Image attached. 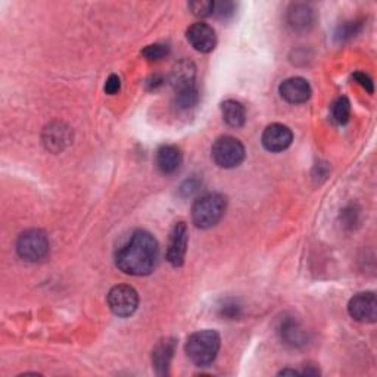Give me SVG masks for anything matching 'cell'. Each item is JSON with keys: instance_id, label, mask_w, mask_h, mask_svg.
<instances>
[{"instance_id": "1", "label": "cell", "mask_w": 377, "mask_h": 377, "mask_svg": "<svg viewBox=\"0 0 377 377\" xmlns=\"http://www.w3.org/2000/svg\"><path fill=\"white\" fill-rule=\"evenodd\" d=\"M159 255L157 239L146 230H137L117 252V267L130 276H147L154 271Z\"/></svg>"}, {"instance_id": "2", "label": "cell", "mask_w": 377, "mask_h": 377, "mask_svg": "<svg viewBox=\"0 0 377 377\" xmlns=\"http://www.w3.org/2000/svg\"><path fill=\"white\" fill-rule=\"evenodd\" d=\"M221 347V337L215 330H201L188 336L186 342V354L191 361L199 367H206L218 355Z\"/></svg>"}, {"instance_id": "3", "label": "cell", "mask_w": 377, "mask_h": 377, "mask_svg": "<svg viewBox=\"0 0 377 377\" xmlns=\"http://www.w3.org/2000/svg\"><path fill=\"white\" fill-rule=\"evenodd\" d=\"M227 210V199L221 193H205L192 206V220L196 227L210 229L221 221Z\"/></svg>"}, {"instance_id": "4", "label": "cell", "mask_w": 377, "mask_h": 377, "mask_svg": "<svg viewBox=\"0 0 377 377\" xmlns=\"http://www.w3.org/2000/svg\"><path fill=\"white\" fill-rule=\"evenodd\" d=\"M211 155L218 167L235 168L244 159V146L233 136H221L214 142Z\"/></svg>"}, {"instance_id": "5", "label": "cell", "mask_w": 377, "mask_h": 377, "mask_svg": "<svg viewBox=\"0 0 377 377\" xmlns=\"http://www.w3.org/2000/svg\"><path fill=\"white\" fill-rule=\"evenodd\" d=\"M16 251L23 259L35 262L43 259L49 252V239L42 230L24 232L16 242Z\"/></svg>"}, {"instance_id": "6", "label": "cell", "mask_w": 377, "mask_h": 377, "mask_svg": "<svg viewBox=\"0 0 377 377\" xmlns=\"http://www.w3.org/2000/svg\"><path fill=\"white\" fill-rule=\"evenodd\" d=\"M108 305L116 315L130 317L139 307V295L135 288L128 285L114 286L108 293Z\"/></svg>"}, {"instance_id": "7", "label": "cell", "mask_w": 377, "mask_h": 377, "mask_svg": "<svg viewBox=\"0 0 377 377\" xmlns=\"http://www.w3.org/2000/svg\"><path fill=\"white\" fill-rule=\"evenodd\" d=\"M348 313L360 323H374L377 317V300L373 292L355 295L348 304Z\"/></svg>"}, {"instance_id": "8", "label": "cell", "mask_w": 377, "mask_h": 377, "mask_svg": "<svg viewBox=\"0 0 377 377\" xmlns=\"http://www.w3.org/2000/svg\"><path fill=\"white\" fill-rule=\"evenodd\" d=\"M188 242V230L186 223L180 221L174 224V227L169 235L168 248H167V261L174 267L183 266Z\"/></svg>"}, {"instance_id": "9", "label": "cell", "mask_w": 377, "mask_h": 377, "mask_svg": "<svg viewBox=\"0 0 377 377\" xmlns=\"http://www.w3.org/2000/svg\"><path fill=\"white\" fill-rule=\"evenodd\" d=\"M262 146L270 152H283L293 142V133L288 125L283 124H271L262 133Z\"/></svg>"}, {"instance_id": "10", "label": "cell", "mask_w": 377, "mask_h": 377, "mask_svg": "<svg viewBox=\"0 0 377 377\" xmlns=\"http://www.w3.org/2000/svg\"><path fill=\"white\" fill-rule=\"evenodd\" d=\"M186 37L187 42L192 45V47L201 53L213 52L217 45L215 30L205 23H196L188 27Z\"/></svg>"}, {"instance_id": "11", "label": "cell", "mask_w": 377, "mask_h": 377, "mask_svg": "<svg viewBox=\"0 0 377 377\" xmlns=\"http://www.w3.org/2000/svg\"><path fill=\"white\" fill-rule=\"evenodd\" d=\"M280 96L289 103L298 105L310 101L313 90L310 83L303 77H291L283 81L278 87Z\"/></svg>"}, {"instance_id": "12", "label": "cell", "mask_w": 377, "mask_h": 377, "mask_svg": "<svg viewBox=\"0 0 377 377\" xmlns=\"http://www.w3.org/2000/svg\"><path fill=\"white\" fill-rule=\"evenodd\" d=\"M181 162H183V154L180 147H177L176 145H164L158 149L157 165L162 174L165 176L174 174L176 171H179Z\"/></svg>"}, {"instance_id": "13", "label": "cell", "mask_w": 377, "mask_h": 377, "mask_svg": "<svg viewBox=\"0 0 377 377\" xmlns=\"http://www.w3.org/2000/svg\"><path fill=\"white\" fill-rule=\"evenodd\" d=\"M176 345H177L176 339L169 337V339H164V341H161L155 347V349L152 352V361H154V367L159 376L168 374L169 364H171V360H173L174 352H176Z\"/></svg>"}, {"instance_id": "14", "label": "cell", "mask_w": 377, "mask_h": 377, "mask_svg": "<svg viewBox=\"0 0 377 377\" xmlns=\"http://www.w3.org/2000/svg\"><path fill=\"white\" fill-rule=\"evenodd\" d=\"M43 140L46 149L52 150V152H60L71 140V131L67 125L61 123H53L49 127H46L43 133Z\"/></svg>"}, {"instance_id": "15", "label": "cell", "mask_w": 377, "mask_h": 377, "mask_svg": "<svg viewBox=\"0 0 377 377\" xmlns=\"http://www.w3.org/2000/svg\"><path fill=\"white\" fill-rule=\"evenodd\" d=\"M195 79H196V68L193 62L183 60L174 65L171 75H169V83H171V86L177 91L181 89L193 87Z\"/></svg>"}, {"instance_id": "16", "label": "cell", "mask_w": 377, "mask_h": 377, "mask_svg": "<svg viewBox=\"0 0 377 377\" xmlns=\"http://www.w3.org/2000/svg\"><path fill=\"white\" fill-rule=\"evenodd\" d=\"M314 11L304 4H295L288 11V23L295 31H308L314 26Z\"/></svg>"}, {"instance_id": "17", "label": "cell", "mask_w": 377, "mask_h": 377, "mask_svg": "<svg viewBox=\"0 0 377 377\" xmlns=\"http://www.w3.org/2000/svg\"><path fill=\"white\" fill-rule=\"evenodd\" d=\"M280 334L285 344L292 347H300L307 342V333L304 332L303 327H300L296 320L292 318H288L281 323Z\"/></svg>"}, {"instance_id": "18", "label": "cell", "mask_w": 377, "mask_h": 377, "mask_svg": "<svg viewBox=\"0 0 377 377\" xmlns=\"http://www.w3.org/2000/svg\"><path fill=\"white\" fill-rule=\"evenodd\" d=\"M221 114L223 120L233 128H239L247 121V111L244 106L237 101H225L221 105Z\"/></svg>"}, {"instance_id": "19", "label": "cell", "mask_w": 377, "mask_h": 377, "mask_svg": "<svg viewBox=\"0 0 377 377\" xmlns=\"http://www.w3.org/2000/svg\"><path fill=\"white\" fill-rule=\"evenodd\" d=\"M198 101H199V91L196 86L176 91L174 103H176V108L180 111H188V109L195 108Z\"/></svg>"}, {"instance_id": "20", "label": "cell", "mask_w": 377, "mask_h": 377, "mask_svg": "<svg viewBox=\"0 0 377 377\" xmlns=\"http://www.w3.org/2000/svg\"><path fill=\"white\" fill-rule=\"evenodd\" d=\"M349 117H351V102L345 96L337 98L332 105V120L339 125H345L349 121Z\"/></svg>"}, {"instance_id": "21", "label": "cell", "mask_w": 377, "mask_h": 377, "mask_svg": "<svg viewBox=\"0 0 377 377\" xmlns=\"http://www.w3.org/2000/svg\"><path fill=\"white\" fill-rule=\"evenodd\" d=\"M363 28V24L360 21H349V23H344L342 26H339V28L336 30V34H334V39L337 42H348L351 40L352 37H355L358 33L361 31Z\"/></svg>"}, {"instance_id": "22", "label": "cell", "mask_w": 377, "mask_h": 377, "mask_svg": "<svg viewBox=\"0 0 377 377\" xmlns=\"http://www.w3.org/2000/svg\"><path fill=\"white\" fill-rule=\"evenodd\" d=\"M169 49L168 46L165 45H161V43H155V45H150V46H146L142 52V55L145 56L146 60L149 61H159L162 58H165V56L168 55Z\"/></svg>"}, {"instance_id": "23", "label": "cell", "mask_w": 377, "mask_h": 377, "mask_svg": "<svg viewBox=\"0 0 377 377\" xmlns=\"http://www.w3.org/2000/svg\"><path fill=\"white\" fill-rule=\"evenodd\" d=\"M188 8L193 12V15L206 18L214 15V2H208V0H201V2H192L188 4Z\"/></svg>"}, {"instance_id": "24", "label": "cell", "mask_w": 377, "mask_h": 377, "mask_svg": "<svg viewBox=\"0 0 377 377\" xmlns=\"http://www.w3.org/2000/svg\"><path fill=\"white\" fill-rule=\"evenodd\" d=\"M240 310L242 308L236 300L227 299V300H224L223 305L220 307V314L221 317H225V318H236L240 315Z\"/></svg>"}, {"instance_id": "25", "label": "cell", "mask_w": 377, "mask_h": 377, "mask_svg": "<svg viewBox=\"0 0 377 377\" xmlns=\"http://www.w3.org/2000/svg\"><path fill=\"white\" fill-rule=\"evenodd\" d=\"M235 4L233 2H220V4H214V15H217L218 18H229L235 13Z\"/></svg>"}, {"instance_id": "26", "label": "cell", "mask_w": 377, "mask_h": 377, "mask_svg": "<svg viewBox=\"0 0 377 377\" xmlns=\"http://www.w3.org/2000/svg\"><path fill=\"white\" fill-rule=\"evenodd\" d=\"M199 187H201V181H199L196 177H192V179L186 180V181L181 184V187H180V193H181L184 198L192 196V195L198 191Z\"/></svg>"}, {"instance_id": "27", "label": "cell", "mask_w": 377, "mask_h": 377, "mask_svg": "<svg viewBox=\"0 0 377 377\" xmlns=\"http://www.w3.org/2000/svg\"><path fill=\"white\" fill-rule=\"evenodd\" d=\"M354 80L360 84L363 89H366L370 94L374 91V84H373V80L368 77V75L366 72H361V71H356L354 72Z\"/></svg>"}, {"instance_id": "28", "label": "cell", "mask_w": 377, "mask_h": 377, "mask_svg": "<svg viewBox=\"0 0 377 377\" xmlns=\"http://www.w3.org/2000/svg\"><path fill=\"white\" fill-rule=\"evenodd\" d=\"M121 89V80L117 74H111L106 83H105V91L108 94H117Z\"/></svg>"}]
</instances>
